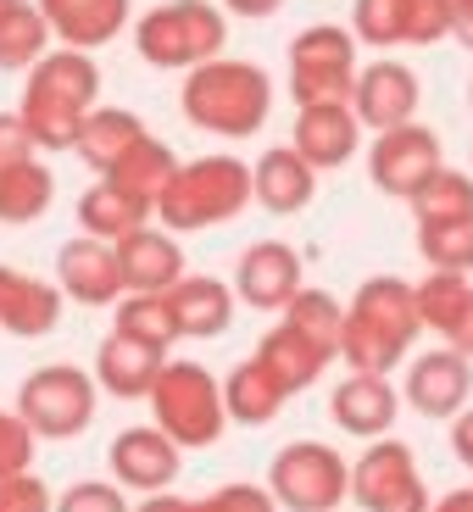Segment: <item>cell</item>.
<instances>
[{
    "mask_svg": "<svg viewBox=\"0 0 473 512\" xmlns=\"http://www.w3.org/2000/svg\"><path fill=\"white\" fill-rule=\"evenodd\" d=\"M101 106V67L95 51H73V45H56L28 67L23 84V106L17 117L28 123L39 151H73L84 117Z\"/></svg>",
    "mask_w": 473,
    "mask_h": 512,
    "instance_id": "obj_1",
    "label": "cell"
},
{
    "mask_svg": "<svg viewBox=\"0 0 473 512\" xmlns=\"http://www.w3.org/2000/svg\"><path fill=\"white\" fill-rule=\"evenodd\" d=\"M423 334L418 318V295L407 279L384 273L368 279L346 301V329H340V362L351 373H390Z\"/></svg>",
    "mask_w": 473,
    "mask_h": 512,
    "instance_id": "obj_2",
    "label": "cell"
},
{
    "mask_svg": "<svg viewBox=\"0 0 473 512\" xmlns=\"http://www.w3.org/2000/svg\"><path fill=\"white\" fill-rule=\"evenodd\" d=\"M179 106L201 134L218 140H251L273 112V78L240 56H212V62L184 73Z\"/></svg>",
    "mask_w": 473,
    "mask_h": 512,
    "instance_id": "obj_3",
    "label": "cell"
},
{
    "mask_svg": "<svg viewBox=\"0 0 473 512\" xmlns=\"http://www.w3.org/2000/svg\"><path fill=\"white\" fill-rule=\"evenodd\" d=\"M251 167L229 151L195 156V162H179L173 184L156 201V223L173 234H195V229H223L251 206Z\"/></svg>",
    "mask_w": 473,
    "mask_h": 512,
    "instance_id": "obj_4",
    "label": "cell"
},
{
    "mask_svg": "<svg viewBox=\"0 0 473 512\" xmlns=\"http://www.w3.org/2000/svg\"><path fill=\"white\" fill-rule=\"evenodd\" d=\"M223 45H229V17L212 0H162L134 23V51L167 73H190L223 56Z\"/></svg>",
    "mask_w": 473,
    "mask_h": 512,
    "instance_id": "obj_5",
    "label": "cell"
},
{
    "mask_svg": "<svg viewBox=\"0 0 473 512\" xmlns=\"http://www.w3.org/2000/svg\"><path fill=\"white\" fill-rule=\"evenodd\" d=\"M151 418L167 440L190 446H218V435L229 429V407H223V379L201 368V362H167L151 384Z\"/></svg>",
    "mask_w": 473,
    "mask_h": 512,
    "instance_id": "obj_6",
    "label": "cell"
},
{
    "mask_svg": "<svg viewBox=\"0 0 473 512\" xmlns=\"http://www.w3.org/2000/svg\"><path fill=\"white\" fill-rule=\"evenodd\" d=\"M95 396H101L95 373L73 368V362H51V368H34L17 384V418L39 440H73L95 423V407H101Z\"/></svg>",
    "mask_w": 473,
    "mask_h": 512,
    "instance_id": "obj_7",
    "label": "cell"
},
{
    "mask_svg": "<svg viewBox=\"0 0 473 512\" xmlns=\"http://www.w3.org/2000/svg\"><path fill=\"white\" fill-rule=\"evenodd\" d=\"M357 34L340 23H312L290 39V95L295 106H329V101H351L357 90Z\"/></svg>",
    "mask_w": 473,
    "mask_h": 512,
    "instance_id": "obj_8",
    "label": "cell"
},
{
    "mask_svg": "<svg viewBox=\"0 0 473 512\" xmlns=\"http://www.w3.org/2000/svg\"><path fill=\"white\" fill-rule=\"evenodd\" d=\"M268 490L279 501V512H340V501L351 496V462L334 446L295 440L273 457Z\"/></svg>",
    "mask_w": 473,
    "mask_h": 512,
    "instance_id": "obj_9",
    "label": "cell"
},
{
    "mask_svg": "<svg viewBox=\"0 0 473 512\" xmlns=\"http://www.w3.org/2000/svg\"><path fill=\"white\" fill-rule=\"evenodd\" d=\"M351 501L362 512H429V485H423L407 440H384L362 451V462L351 468Z\"/></svg>",
    "mask_w": 473,
    "mask_h": 512,
    "instance_id": "obj_10",
    "label": "cell"
},
{
    "mask_svg": "<svg viewBox=\"0 0 473 512\" xmlns=\"http://www.w3.org/2000/svg\"><path fill=\"white\" fill-rule=\"evenodd\" d=\"M440 134L423 123H401V128H384L373 134V151H368V179L379 195H396V201H412L423 184L440 173Z\"/></svg>",
    "mask_w": 473,
    "mask_h": 512,
    "instance_id": "obj_11",
    "label": "cell"
},
{
    "mask_svg": "<svg viewBox=\"0 0 473 512\" xmlns=\"http://www.w3.org/2000/svg\"><path fill=\"white\" fill-rule=\"evenodd\" d=\"M418 73L396 56H379L357 73V90H351V112H357L362 128L384 134V128H401V123H418Z\"/></svg>",
    "mask_w": 473,
    "mask_h": 512,
    "instance_id": "obj_12",
    "label": "cell"
},
{
    "mask_svg": "<svg viewBox=\"0 0 473 512\" xmlns=\"http://www.w3.org/2000/svg\"><path fill=\"white\" fill-rule=\"evenodd\" d=\"M106 462H112V474L123 490L156 496V490H173V479H179V468H184V446L167 440L156 423H140V429H123V435L106 446Z\"/></svg>",
    "mask_w": 473,
    "mask_h": 512,
    "instance_id": "obj_13",
    "label": "cell"
},
{
    "mask_svg": "<svg viewBox=\"0 0 473 512\" xmlns=\"http://www.w3.org/2000/svg\"><path fill=\"white\" fill-rule=\"evenodd\" d=\"M56 284H62V295H73L78 307H117V295H128L117 245L95 240V234H78V240H67L56 251Z\"/></svg>",
    "mask_w": 473,
    "mask_h": 512,
    "instance_id": "obj_14",
    "label": "cell"
},
{
    "mask_svg": "<svg viewBox=\"0 0 473 512\" xmlns=\"http://www.w3.org/2000/svg\"><path fill=\"white\" fill-rule=\"evenodd\" d=\"M301 290V251L284 240H256L240 251L234 268V295L256 312H279L290 295Z\"/></svg>",
    "mask_w": 473,
    "mask_h": 512,
    "instance_id": "obj_15",
    "label": "cell"
},
{
    "mask_svg": "<svg viewBox=\"0 0 473 512\" xmlns=\"http://www.w3.org/2000/svg\"><path fill=\"white\" fill-rule=\"evenodd\" d=\"M468 390H473V362L462 357V351L440 346V351L412 357L401 401H412L423 418H457V412L468 407Z\"/></svg>",
    "mask_w": 473,
    "mask_h": 512,
    "instance_id": "obj_16",
    "label": "cell"
},
{
    "mask_svg": "<svg viewBox=\"0 0 473 512\" xmlns=\"http://www.w3.org/2000/svg\"><path fill=\"white\" fill-rule=\"evenodd\" d=\"M396 412H401V396L390 384V373H351V379L334 384L329 396V418L357 440H384Z\"/></svg>",
    "mask_w": 473,
    "mask_h": 512,
    "instance_id": "obj_17",
    "label": "cell"
},
{
    "mask_svg": "<svg viewBox=\"0 0 473 512\" xmlns=\"http://www.w3.org/2000/svg\"><path fill=\"white\" fill-rule=\"evenodd\" d=\"M62 284L34 279V273H17L0 262V329L17 334V340H45V334L62 323Z\"/></svg>",
    "mask_w": 473,
    "mask_h": 512,
    "instance_id": "obj_18",
    "label": "cell"
},
{
    "mask_svg": "<svg viewBox=\"0 0 473 512\" xmlns=\"http://www.w3.org/2000/svg\"><path fill=\"white\" fill-rule=\"evenodd\" d=\"M295 151L307 156L318 173L329 167H346L362 145V123L351 112V101H329V106H301L295 112Z\"/></svg>",
    "mask_w": 473,
    "mask_h": 512,
    "instance_id": "obj_19",
    "label": "cell"
},
{
    "mask_svg": "<svg viewBox=\"0 0 473 512\" xmlns=\"http://www.w3.org/2000/svg\"><path fill=\"white\" fill-rule=\"evenodd\" d=\"M251 195H256V206H268L273 218L307 212L312 195H318V167L295 151V145H273L251 167Z\"/></svg>",
    "mask_w": 473,
    "mask_h": 512,
    "instance_id": "obj_20",
    "label": "cell"
},
{
    "mask_svg": "<svg viewBox=\"0 0 473 512\" xmlns=\"http://www.w3.org/2000/svg\"><path fill=\"white\" fill-rule=\"evenodd\" d=\"M162 368H167V351L145 346V340H134L123 329H112L101 340V351H95V384L117 401H145Z\"/></svg>",
    "mask_w": 473,
    "mask_h": 512,
    "instance_id": "obj_21",
    "label": "cell"
},
{
    "mask_svg": "<svg viewBox=\"0 0 473 512\" xmlns=\"http://www.w3.org/2000/svg\"><path fill=\"white\" fill-rule=\"evenodd\" d=\"M45 23H51L56 45H73V51H101L128 28V0H34Z\"/></svg>",
    "mask_w": 473,
    "mask_h": 512,
    "instance_id": "obj_22",
    "label": "cell"
},
{
    "mask_svg": "<svg viewBox=\"0 0 473 512\" xmlns=\"http://www.w3.org/2000/svg\"><path fill=\"white\" fill-rule=\"evenodd\" d=\"M117 262H123V284L128 290H156L167 295L184 279V245L173 229H134L128 240H117Z\"/></svg>",
    "mask_w": 473,
    "mask_h": 512,
    "instance_id": "obj_23",
    "label": "cell"
},
{
    "mask_svg": "<svg viewBox=\"0 0 473 512\" xmlns=\"http://www.w3.org/2000/svg\"><path fill=\"white\" fill-rule=\"evenodd\" d=\"M167 301H173V318H179L184 340H218V334H229L240 295H234V284L212 279V273H184L167 290Z\"/></svg>",
    "mask_w": 473,
    "mask_h": 512,
    "instance_id": "obj_24",
    "label": "cell"
},
{
    "mask_svg": "<svg viewBox=\"0 0 473 512\" xmlns=\"http://www.w3.org/2000/svg\"><path fill=\"white\" fill-rule=\"evenodd\" d=\"M284 401H290V390H284V379L262 357H245L240 368L223 379V407H229V423H245V429L273 423L284 412Z\"/></svg>",
    "mask_w": 473,
    "mask_h": 512,
    "instance_id": "obj_25",
    "label": "cell"
},
{
    "mask_svg": "<svg viewBox=\"0 0 473 512\" xmlns=\"http://www.w3.org/2000/svg\"><path fill=\"white\" fill-rule=\"evenodd\" d=\"M173 173H179V156H173V145H162L156 134H145L140 145H128L123 156H117L112 167H106L101 179L117 184L123 195H134V201H145L156 212V201H162V190L173 184Z\"/></svg>",
    "mask_w": 473,
    "mask_h": 512,
    "instance_id": "obj_26",
    "label": "cell"
},
{
    "mask_svg": "<svg viewBox=\"0 0 473 512\" xmlns=\"http://www.w3.org/2000/svg\"><path fill=\"white\" fill-rule=\"evenodd\" d=\"M256 357H262L273 373H279L290 396H301V390H312V384L323 379V368L334 362L329 351H318V346L307 340V334H301V329H290L284 318L273 323L268 334H262V346H256Z\"/></svg>",
    "mask_w": 473,
    "mask_h": 512,
    "instance_id": "obj_27",
    "label": "cell"
},
{
    "mask_svg": "<svg viewBox=\"0 0 473 512\" xmlns=\"http://www.w3.org/2000/svg\"><path fill=\"white\" fill-rule=\"evenodd\" d=\"M156 212L145 201H134V195H123L117 184H90V190L78 195V229L84 234H95V240H106V245H117V240H128L134 229H145Z\"/></svg>",
    "mask_w": 473,
    "mask_h": 512,
    "instance_id": "obj_28",
    "label": "cell"
},
{
    "mask_svg": "<svg viewBox=\"0 0 473 512\" xmlns=\"http://www.w3.org/2000/svg\"><path fill=\"white\" fill-rule=\"evenodd\" d=\"M140 140H145V123L134 112H123V106H95V112L84 117V128H78L73 151L84 156L95 173H106L128 145H140Z\"/></svg>",
    "mask_w": 473,
    "mask_h": 512,
    "instance_id": "obj_29",
    "label": "cell"
},
{
    "mask_svg": "<svg viewBox=\"0 0 473 512\" xmlns=\"http://www.w3.org/2000/svg\"><path fill=\"white\" fill-rule=\"evenodd\" d=\"M56 201V173L45 162H23L12 173H0V223L6 229H23V223H39Z\"/></svg>",
    "mask_w": 473,
    "mask_h": 512,
    "instance_id": "obj_30",
    "label": "cell"
},
{
    "mask_svg": "<svg viewBox=\"0 0 473 512\" xmlns=\"http://www.w3.org/2000/svg\"><path fill=\"white\" fill-rule=\"evenodd\" d=\"M45 51H56V34L45 23L34 0H17L12 12L0 17V73H28Z\"/></svg>",
    "mask_w": 473,
    "mask_h": 512,
    "instance_id": "obj_31",
    "label": "cell"
},
{
    "mask_svg": "<svg viewBox=\"0 0 473 512\" xmlns=\"http://www.w3.org/2000/svg\"><path fill=\"white\" fill-rule=\"evenodd\" d=\"M112 329L134 334V340H145V346H156V351H173L184 340L179 318H173V301H167V295H156V290L117 295V323H112Z\"/></svg>",
    "mask_w": 473,
    "mask_h": 512,
    "instance_id": "obj_32",
    "label": "cell"
},
{
    "mask_svg": "<svg viewBox=\"0 0 473 512\" xmlns=\"http://www.w3.org/2000/svg\"><path fill=\"white\" fill-rule=\"evenodd\" d=\"M279 312H284V323H290V329H301L318 351L340 357V329H346V307H340V301H334L329 290H307V284H301V290H295Z\"/></svg>",
    "mask_w": 473,
    "mask_h": 512,
    "instance_id": "obj_33",
    "label": "cell"
},
{
    "mask_svg": "<svg viewBox=\"0 0 473 512\" xmlns=\"http://www.w3.org/2000/svg\"><path fill=\"white\" fill-rule=\"evenodd\" d=\"M412 218L418 223H451V218H473V173L462 167H440L435 179L412 195Z\"/></svg>",
    "mask_w": 473,
    "mask_h": 512,
    "instance_id": "obj_34",
    "label": "cell"
},
{
    "mask_svg": "<svg viewBox=\"0 0 473 512\" xmlns=\"http://www.w3.org/2000/svg\"><path fill=\"white\" fill-rule=\"evenodd\" d=\"M412 295H418V318H423V329H435L440 340H446L451 323L462 318V307H468L473 284H468V273H440V268H429V279L412 284Z\"/></svg>",
    "mask_w": 473,
    "mask_h": 512,
    "instance_id": "obj_35",
    "label": "cell"
},
{
    "mask_svg": "<svg viewBox=\"0 0 473 512\" xmlns=\"http://www.w3.org/2000/svg\"><path fill=\"white\" fill-rule=\"evenodd\" d=\"M418 256L440 273H473V218L418 223Z\"/></svg>",
    "mask_w": 473,
    "mask_h": 512,
    "instance_id": "obj_36",
    "label": "cell"
},
{
    "mask_svg": "<svg viewBox=\"0 0 473 512\" xmlns=\"http://www.w3.org/2000/svg\"><path fill=\"white\" fill-rule=\"evenodd\" d=\"M351 34L373 51L407 45V0H351Z\"/></svg>",
    "mask_w": 473,
    "mask_h": 512,
    "instance_id": "obj_37",
    "label": "cell"
},
{
    "mask_svg": "<svg viewBox=\"0 0 473 512\" xmlns=\"http://www.w3.org/2000/svg\"><path fill=\"white\" fill-rule=\"evenodd\" d=\"M34 429H28L17 412L0 407V479H12V474H28L34 468Z\"/></svg>",
    "mask_w": 473,
    "mask_h": 512,
    "instance_id": "obj_38",
    "label": "cell"
},
{
    "mask_svg": "<svg viewBox=\"0 0 473 512\" xmlns=\"http://www.w3.org/2000/svg\"><path fill=\"white\" fill-rule=\"evenodd\" d=\"M451 39V0H407V45Z\"/></svg>",
    "mask_w": 473,
    "mask_h": 512,
    "instance_id": "obj_39",
    "label": "cell"
},
{
    "mask_svg": "<svg viewBox=\"0 0 473 512\" xmlns=\"http://www.w3.org/2000/svg\"><path fill=\"white\" fill-rule=\"evenodd\" d=\"M56 512H134L128 496L117 485H101V479H78L73 490L56 496Z\"/></svg>",
    "mask_w": 473,
    "mask_h": 512,
    "instance_id": "obj_40",
    "label": "cell"
},
{
    "mask_svg": "<svg viewBox=\"0 0 473 512\" xmlns=\"http://www.w3.org/2000/svg\"><path fill=\"white\" fill-rule=\"evenodd\" d=\"M0 512H56V496H51V485L28 468V474L0 479Z\"/></svg>",
    "mask_w": 473,
    "mask_h": 512,
    "instance_id": "obj_41",
    "label": "cell"
},
{
    "mask_svg": "<svg viewBox=\"0 0 473 512\" xmlns=\"http://www.w3.org/2000/svg\"><path fill=\"white\" fill-rule=\"evenodd\" d=\"M190 512H279L273 490H256V485H223L212 496L190 501Z\"/></svg>",
    "mask_w": 473,
    "mask_h": 512,
    "instance_id": "obj_42",
    "label": "cell"
},
{
    "mask_svg": "<svg viewBox=\"0 0 473 512\" xmlns=\"http://www.w3.org/2000/svg\"><path fill=\"white\" fill-rule=\"evenodd\" d=\"M34 156H39V145L28 134V123L17 112H0V173H12V167L34 162Z\"/></svg>",
    "mask_w": 473,
    "mask_h": 512,
    "instance_id": "obj_43",
    "label": "cell"
},
{
    "mask_svg": "<svg viewBox=\"0 0 473 512\" xmlns=\"http://www.w3.org/2000/svg\"><path fill=\"white\" fill-rule=\"evenodd\" d=\"M451 451H457L462 468H473V407H462L451 418Z\"/></svg>",
    "mask_w": 473,
    "mask_h": 512,
    "instance_id": "obj_44",
    "label": "cell"
},
{
    "mask_svg": "<svg viewBox=\"0 0 473 512\" xmlns=\"http://www.w3.org/2000/svg\"><path fill=\"white\" fill-rule=\"evenodd\" d=\"M446 346H451V351H462V357L473 362V295H468V307H462V318L451 323V334H446Z\"/></svg>",
    "mask_w": 473,
    "mask_h": 512,
    "instance_id": "obj_45",
    "label": "cell"
},
{
    "mask_svg": "<svg viewBox=\"0 0 473 512\" xmlns=\"http://www.w3.org/2000/svg\"><path fill=\"white\" fill-rule=\"evenodd\" d=\"M451 39L473 51V0H451Z\"/></svg>",
    "mask_w": 473,
    "mask_h": 512,
    "instance_id": "obj_46",
    "label": "cell"
},
{
    "mask_svg": "<svg viewBox=\"0 0 473 512\" xmlns=\"http://www.w3.org/2000/svg\"><path fill=\"white\" fill-rule=\"evenodd\" d=\"M134 512H190V501H184V496H173V490H156V496H145Z\"/></svg>",
    "mask_w": 473,
    "mask_h": 512,
    "instance_id": "obj_47",
    "label": "cell"
},
{
    "mask_svg": "<svg viewBox=\"0 0 473 512\" xmlns=\"http://www.w3.org/2000/svg\"><path fill=\"white\" fill-rule=\"evenodd\" d=\"M223 6H229L234 17H273L284 0H223Z\"/></svg>",
    "mask_w": 473,
    "mask_h": 512,
    "instance_id": "obj_48",
    "label": "cell"
},
{
    "mask_svg": "<svg viewBox=\"0 0 473 512\" xmlns=\"http://www.w3.org/2000/svg\"><path fill=\"white\" fill-rule=\"evenodd\" d=\"M429 512H473V490H451V496H440Z\"/></svg>",
    "mask_w": 473,
    "mask_h": 512,
    "instance_id": "obj_49",
    "label": "cell"
},
{
    "mask_svg": "<svg viewBox=\"0 0 473 512\" xmlns=\"http://www.w3.org/2000/svg\"><path fill=\"white\" fill-rule=\"evenodd\" d=\"M12 6H17V0H0V17H6V12H12Z\"/></svg>",
    "mask_w": 473,
    "mask_h": 512,
    "instance_id": "obj_50",
    "label": "cell"
},
{
    "mask_svg": "<svg viewBox=\"0 0 473 512\" xmlns=\"http://www.w3.org/2000/svg\"><path fill=\"white\" fill-rule=\"evenodd\" d=\"M468 106H473V84H468Z\"/></svg>",
    "mask_w": 473,
    "mask_h": 512,
    "instance_id": "obj_51",
    "label": "cell"
}]
</instances>
